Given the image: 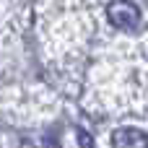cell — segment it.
Segmentation results:
<instances>
[{
	"instance_id": "cell-1",
	"label": "cell",
	"mask_w": 148,
	"mask_h": 148,
	"mask_svg": "<svg viewBox=\"0 0 148 148\" xmlns=\"http://www.w3.org/2000/svg\"><path fill=\"white\" fill-rule=\"evenodd\" d=\"M107 18L114 29L122 31H135L140 26V10L133 0H112L107 5Z\"/></svg>"
},
{
	"instance_id": "cell-2",
	"label": "cell",
	"mask_w": 148,
	"mask_h": 148,
	"mask_svg": "<svg viewBox=\"0 0 148 148\" xmlns=\"http://www.w3.org/2000/svg\"><path fill=\"white\" fill-rule=\"evenodd\" d=\"M112 148H148V135L138 127H120L112 133Z\"/></svg>"
},
{
	"instance_id": "cell-3",
	"label": "cell",
	"mask_w": 148,
	"mask_h": 148,
	"mask_svg": "<svg viewBox=\"0 0 148 148\" xmlns=\"http://www.w3.org/2000/svg\"><path fill=\"white\" fill-rule=\"evenodd\" d=\"M78 140H81V146H83V148H94V140H91V138H88V133H86V130H81V127H78Z\"/></svg>"
}]
</instances>
